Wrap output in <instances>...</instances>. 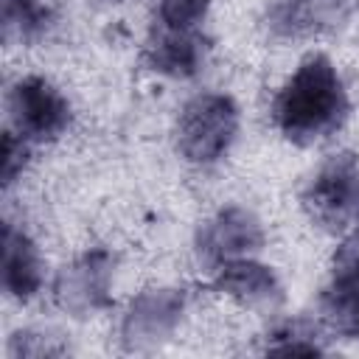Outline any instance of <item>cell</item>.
<instances>
[{"label": "cell", "mask_w": 359, "mask_h": 359, "mask_svg": "<svg viewBox=\"0 0 359 359\" xmlns=\"http://www.w3.org/2000/svg\"><path fill=\"white\" fill-rule=\"evenodd\" d=\"M348 115L345 84L328 56L314 53L297 65L272 101V118L280 135L309 146L334 135Z\"/></svg>", "instance_id": "cell-1"}, {"label": "cell", "mask_w": 359, "mask_h": 359, "mask_svg": "<svg viewBox=\"0 0 359 359\" xmlns=\"http://www.w3.org/2000/svg\"><path fill=\"white\" fill-rule=\"evenodd\" d=\"M238 135V107L224 93L194 95L177 121V149L194 165L222 160Z\"/></svg>", "instance_id": "cell-2"}, {"label": "cell", "mask_w": 359, "mask_h": 359, "mask_svg": "<svg viewBox=\"0 0 359 359\" xmlns=\"http://www.w3.org/2000/svg\"><path fill=\"white\" fill-rule=\"evenodd\" d=\"M303 205L331 233L359 227V157L342 151L325 160L303 191Z\"/></svg>", "instance_id": "cell-3"}, {"label": "cell", "mask_w": 359, "mask_h": 359, "mask_svg": "<svg viewBox=\"0 0 359 359\" xmlns=\"http://www.w3.org/2000/svg\"><path fill=\"white\" fill-rule=\"evenodd\" d=\"M11 126L25 140H53L70 123L67 98L39 76L20 79L8 93Z\"/></svg>", "instance_id": "cell-4"}, {"label": "cell", "mask_w": 359, "mask_h": 359, "mask_svg": "<svg viewBox=\"0 0 359 359\" xmlns=\"http://www.w3.org/2000/svg\"><path fill=\"white\" fill-rule=\"evenodd\" d=\"M261 244H264V230L258 219L247 208L233 205V208L219 210L205 224V230L199 233L196 250L208 266L219 269L227 261L250 258L252 252L261 250Z\"/></svg>", "instance_id": "cell-5"}, {"label": "cell", "mask_w": 359, "mask_h": 359, "mask_svg": "<svg viewBox=\"0 0 359 359\" xmlns=\"http://www.w3.org/2000/svg\"><path fill=\"white\" fill-rule=\"evenodd\" d=\"M320 314L331 331L359 339V238L339 250L331 280L320 294Z\"/></svg>", "instance_id": "cell-6"}, {"label": "cell", "mask_w": 359, "mask_h": 359, "mask_svg": "<svg viewBox=\"0 0 359 359\" xmlns=\"http://www.w3.org/2000/svg\"><path fill=\"white\" fill-rule=\"evenodd\" d=\"M353 0H269L266 25L280 39H306L339 25Z\"/></svg>", "instance_id": "cell-7"}, {"label": "cell", "mask_w": 359, "mask_h": 359, "mask_svg": "<svg viewBox=\"0 0 359 359\" xmlns=\"http://www.w3.org/2000/svg\"><path fill=\"white\" fill-rule=\"evenodd\" d=\"M182 294L177 289H151L132 300L123 317V342L129 348H146L163 342L182 314Z\"/></svg>", "instance_id": "cell-8"}, {"label": "cell", "mask_w": 359, "mask_h": 359, "mask_svg": "<svg viewBox=\"0 0 359 359\" xmlns=\"http://www.w3.org/2000/svg\"><path fill=\"white\" fill-rule=\"evenodd\" d=\"M112 275V258L104 250H93L84 258H79L73 266H65L56 280V300L62 309H70L76 314H87L107 303Z\"/></svg>", "instance_id": "cell-9"}, {"label": "cell", "mask_w": 359, "mask_h": 359, "mask_svg": "<svg viewBox=\"0 0 359 359\" xmlns=\"http://www.w3.org/2000/svg\"><path fill=\"white\" fill-rule=\"evenodd\" d=\"M205 48L202 39L194 34V28H171L160 22L146 45V62L151 70L171 76V79H188L202 67Z\"/></svg>", "instance_id": "cell-10"}, {"label": "cell", "mask_w": 359, "mask_h": 359, "mask_svg": "<svg viewBox=\"0 0 359 359\" xmlns=\"http://www.w3.org/2000/svg\"><path fill=\"white\" fill-rule=\"evenodd\" d=\"M3 286L17 300H31L42 286V258L25 230L6 222L3 227Z\"/></svg>", "instance_id": "cell-11"}, {"label": "cell", "mask_w": 359, "mask_h": 359, "mask_svg": "<svg viewBox=\"0 0 359 359\" xmlns=\"http://www.w3.org/2000/svg\"><path fill=\"white\" fill-rule=\"evenodd\" d=\"M216 289L247 303V306H275L280 303V283L269 266L250 258L227 261L216 269Z\"/></svg>", "instance_id": "cell-12"}, {"label": "cell", "mask_w": 359, "mask_h": 359, "mask_svg": "<svg viewBox=\"0 0 359 359\" xmlns=\"http://www.w3.org/2000/svg\"><path fill=\"white\" fill-rule=\"evenodd\" d=\"M50 25V8L42 0H3V34L6 39H34Z\"/></svg>", "instance_id": "cell-13"}, {"label": "cell", "mask_w": 359, "mask_h": 359, "mask_svg": "<svg viewBox=\"0 0 359 359\" xmlns=\"http://www.w3.org/2000/svg\"><path fill=\"white\" fill-rule=\"evenodd\" d=\"M210 0H160V22L171 28H196L208 14Z\"/></svg>", "instance_id": "cell-14"}, {"label": "cell", "mask_w": 359, "mask_h": 359, "mask_svg": "<svg viewBox=\"0 0 359 359\" xmlns=\"http://www.w3.org/2000/svg\"><path fill=\"white\" fill-rule=\"evenodd\" d=\"M272 337L278 342H272L269 351H280V353H320L323 351L314 342V334L306 328V323H286Z\"/></svg>", "instance_id": "cell-15"}, {"label": "cell", "mask_w": 359, "mask_h": 359, "mask_svg": "<svg viewBox=\"0 0 359 359\" xmlns=\"http://www.w3.org/2000/svg\"><path fill=\"white\" fill-rule=\"evenodd\" d=\"M25 157H28V140L20 137L17 132H6L3 137V185L6 188L17 180V174H22Z\"/></svg>", "instance_id": "cell-16"}]
</instances>
